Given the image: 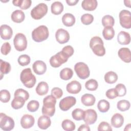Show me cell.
Instances as JSON below:
<instances>
[{"label": "cell", "instance_id": "cell-15", "mask_svg": "<svg viewBox=\"0 0 131 131\" xmlns=\"http://www.w3.org/2000/svg\"><path fill=\"white\" fill-rule=\"evenodd\" d=\"M66 90L70 94H78L81 90V85L78 81L73 80L67 84Z\"/></svg>", "mask_w": 131, "mask_h": 131}, {"label": "cell", "instance_id": "cell-25", "mask_svg": "<svg viewBox=\"0 0 131 131\" xmlns=\"http://www.w3.org/2000/svg\"><path fill=\"white\" fill-rule=\"evenodd\" d=\"M62 22L66 26L71 27L73 26L75 23V18L72 14L67 13L62 16Z\"/></svg>", "mask_w": 131, "mask_h": 131}, {"label": "cell", "instance_id": "cell-13", "mask_svg": "<svg viewBox=\"0 0 131 131\" xmlns=\"http://www.w3.org/2000/svg\"><path fill=\"white\" fill-rule=\"evenodd\" d=\"M56 39L60 44H63L67 42L70 39V35L69 32L63 29H59L55 33Z\"/></svg>", "mask_w": 131, "mask_h": 131}, {"label": "cell", "instance_id": "cell-26", "mask_svg": "<svg viewBox=\"0 0 131 131\" xmlns=\"http://www.w3.org/2000/svg\"><path fill=\"white\" fill-rule=\"evenodd\" d=\"M49 90V85L45 81L40 82L36 88V93L40 96H43L47 94Z\"/></svg>", "mask_w": 131, "mask_h": 131}, {"label": "cell", "instance_id": "cell-36", "mask_svg": "<svg viewBox=\"0 0 131 131\" xmlns=\"http://www.w3.org/2000/svg\"><path fill=\"white\" fill-rule=\"evenodd\" d=\"M62 128L66 131H72L75 129V124L70 120L65 119L61 124Z\"/></svg>", "mask_w": 131, "mask_h": 131}, {"label": "cell", "instance_id": "cell-17", "mask_svg": "<svg viewBox=\"0 0 131 131\" xmlns=\"http://www.w3.org/2000/svg\"><path fill=\"white\" fill-rule=\"evenodd\" d=\"M1 37L4 40L10 39L13 35L12 28L7 25H2L0 27Z\"/></svg>", "mask_w": 131, "mask_h": 131}, {"label": "cell", "instance_id": "cell-45", "mask_svg": "<svg viewBox=\"0 0 131 131\" xmlns=\"http://www.w3.org/2000/svg\"><path fill=\"white\" fill-rule=\"evenodd\" d=\"M14 95V97H16V96L21 97L24 98L26 101L29 98V93L27 91H26L23 89H17L15 91Z\"/></svg>", "mask_w": 131, "mask_h": 131}, {"label": "cell", "instance_id": "cell-30", "mask_svg": "<svg viewBox=\"0 0 131 131\" xmlns=\"http://www.w3.org/2000/svg\"><path fill=\"white\" fill-rule=\"evenodd\" d=\"M118 80L117 74L113 71H109L104 75V80L106 82L109 84L115 83Z\"/></svg>", "mask_w": 131, "mask_h": 131}, {"label": "cell", "instance_id": "cell-16", "mask_svg": "<svg viewBox=\"0 0 131 131\" xmlns=\"http://www.w3.org/2000/svg\"><path fill=\"white\" fill-rule=\"evenodd\" d=\"M32 68L33 71L36 74L42 75L47 70V66L43 61L37 60L33 63Z\"/></svg>", "mask_w": 131, "mask_h": 131}, {"label": "cell", "instance_id": "cell-50", "mask_svg": "<svg viewBox=\"0 0 131 131\" xmlns=\"http://www.w3.org/2000/svg\"><path fill=\"white\" fill-rule=\"evenodd\" d=\"M106 96L110 99H113L118 97L117 92L115 88H112L108 90L105 93Z\"/></svg>", "mask_w": 131, "mask_h": 131}, {"label": "cell", "instance_id": "cell-20", "mask_svg": "<svg viewBox=\"0 0 131 131\" xmlns=\"http://www.w3.org/2000/svg\"><path fill=\"white\" fill-rule=\"evenodd\" d=\"M117 40L119 43L122 45H128L130 42V34L125 31H120L117 36Z\"/></svg>", "mask_w": 131, "mask_h": 131}, {"label": "cell", "instance_id": "cell-35", "mask_svg": "<svg viewBox=\"0 0 131 131\" xmlns=\"http://www.w3.org/2000/svg\"><path fill=\"white\" fill-rule=\"evenodd\" d=\"M101 22L103 26H104V27H113L115 24V20L114 17L110 15H104L102 18Z\"/></svg>", "mask_w": 131, "mask_h": 131}, {"label": "cell", "instance_id": "cell-47", "mask_svg": "<svg viewBox=\"0 0 131 131\" xmlns=\"http://www.w3.org/2000/svg\"><path fill=\"white\" fill-rule=\"evenodd\" d=\"M11 47L10 44L8 42H6L3 44L1 47V51L3 55H7L11 51Z\"/></svg>", "mask_w": 131, "mask_h": 131}, {"label": "cell", "instance_id": "cell-10", "mask_svg": "<svg viewBox=\"0 0 131 131\" xmlns=\"http://www.w3.org/2000/svg\"><path fill=\"white\" fill-rule=\"evenodd\" d=\"M119 17L120 24L123 28L125 29L131 28V15L128 10H121L119 13Z\"/></svg>", "mask_w": 131, "mask_h": 131}, {"label": "cell", "instance_id": "cell-39", "mask_svg": "<svg viewBox=\"0 0 131 131\" xmlns=\"http://www.w3.org/2000/svg\"><path fill=\"white\" fill-rule=\"evenodd\" d=\"M84 115V111L80 108H76L73 111L72 113V116L73 118L77 121H80L83 120Z\"/></svg>", "mask_w": 131, "mask_h": 131}, {"label": "cell", "instance_id": "cell-48", "mask_svg": "<svg viewBox=\"0 0 131 131\" xmlns=\"http://www.w3.org/2000/svg\"><path fill=\"white\" fill-rule=\"evenodd\" d=\"M98 130L101 131V130H112V128L107 122L102 121L98 125L97 128Z\"/></svg>", "mask_w": 131, "mask_h": 131}, {"label": "cell", "instance_id": "cell-51", "mask_svg": "<svg viewBox=\"0 0 131 131\" xmlns=\"http://www.w3.org/2000/svg\"><path fill=\"white\" fill-rule=\"evenodd\" d=\"M78 131H82V130L90 131V128L89 126V125L85 123V124L81 125L79 126V127L78 128Z\"/></svg>", "mask_w": 131, "mask_h": 131}, {"label": "cell", "instance_id": "cell-44", "mask_svg": "<svg viewBox=\"0 0 131 131\" xmlns=\"http://www.w3.org/2000/svg\"><path fill=\"white\" fill-rule=\"evenodd\" d=\"M115 89L117 92L118 96L122 97L125 95L126 93V89L123 84L119 83L117 84Z\"/></svg>", "mask_w": 131, "mask_h": 131}, {"label": "cell", "instance_id": "cell-54", "mask_svg": "<svg viewBox=\"0 0 131 131\" xmlns=\"http://www.w3.org/2000/svg\"><path fill=\"white\" fill-rule=\"evenodd\" d=\"M124 130H130V124H128L126 125L125 128L124 129Z\"/></svg>", "mask_w": 131, "mask_h": 131}, {"label": "cell", "instance_id": "cell-40", "mask_svg": "<svg viewBox=\"0 0 131 131\" xmlns=\"http://www.w3.org/2000/svg\"><path fill=\"white\" fill-rule=\"evenodd\" d=\"M30 57L29 55L27 54H23L19 56L17 59V61L19 65L21 66H26L29 64L30 62Z\"/></svg>", "mask_w": 131, "mask_h": 131}, {"label": "cell", "instance_id": "cell-24", "mask_svg": "<svg viewBox=\"0 0 131 131\" xmlns=\"http://www.w3.org/2000/svg\"><path fill=\"white\" fill-rule=\"evenodd\" d=\"M25 18L24 12L20 10H16L11 14V19L13 21L16 23L23 22Z\"/></svg>", "mask_w": 131, "mask_h": 131}, {"label": "cell", "instance_id": "cell-14", "mask_svg": "<svg viewBox=\"0 0 131 131\" xmlns=\"http://www.w3.org/2000/svg\"><path fill=\"white\" fill-rule=\"evenodd\" d=\"M35 123V119L33 116L25 114L20 119V124L24 128H29L33 126Z\"/></svg>", "mask_w": 131, "mask_h": 131}, {"label": "cell", "instance_id": "cell-19", "mask_svg": "<svg viewBox=\"0 0 131 131\" xmlns=\"http://www.w3.org/2000/svg\"><path fill=\"white\" fill-rule=\"evenodd\" d=\"M51 124V121L49 116L43 115L39 117L37 121V125L41 129H47Z\"/></svg>", "mask_w": 131, "mask_h": 131}, {"label": "cell", "instance_id": "cell-29", "mask_svg": "<svg viewBox=\"0 0 131 131\" xmlns=\"http://www.w3.org/2000/svg\"><path fill=\"white\" fill-rule=\"evenodd\" d=\"M13 4L15 6L19 7L23 10L28 9L31 5V0H15L12 1Z\"/></svg>", "mask_w": 131, "mask_h": 131}, {"label": "cell", "instance_id": "cell-1", "mask_svg": "<svg viewBox=\"0 0 131 131\" xmlns=\"http://www.w3.org/2000/svg\"><path fill=\"white\" fill-rule=\"evenodd\" d=\"M56 98L53 95H48L43 100L41 112L43 115L52 117L55 112Z\"/></svg>", "mask_w": 131, "mask_h": 131}, {"label": "cell", "instance_id": "cell-8", "mask_svg": "<svg viewBox=\"0 0 131 131\" xmlns=\"http://www.w3.org/2000/svg\"><path fill=\"white\" fill-rule=\"evenodd\" d=\"M0 127L1 129L5 131H10L13 129L15 124L13 119L11 117L3 113L0 114Z\"/></svg>", "mask_w": 131, "mask_h": 131}, {"label": "cell", "instance_id": "cell-41", "mask_svg": "<svg viewBox=\"0 0 131 131\" xmlns=\"http://www.w3.org/2000/svg\"><path fill=\"white\" fill-rule=\"evenodd\" d=\"M94 20L93 16L89 13H85L81 16V21L85 25H90Z\"/></svg>", "mask_w": 131, "mask_h": 131}, {"label": "cell", "instance_id": "cell-33", "mask_svg": "<svg viewBox=\"0 0 131 131\" xmlns=\"http://www.w3.org/2000/svg\"><path fill=\"white\" fill-rule=\"evenodd\" d=\"M0 70L1 74V79L3 78V74H7L9 73L11 71V66L10 64L5 61L3 60H0Z\"/></svg>", "mask_w": 131, "mask_h": 131}, {"label": "cell", "instance_id": "cell-6", "mask_svg": "<svg viewBox=\"0 0 131 131\" xmlns=\"http://www.w3.org/2000/svg\"><path fill=\"white\" fill-rule=\"evenodd\" d=\"M74 70L78 77L81 79H85L90 76L89 68L88 65L83 62L76 63L74 66Z\"/></svg>", "mask_w": 131, "mask_h": 131}, {"label": "cell", "instance_id": "cell-23", "mask_svg": "<svg viewBox=\"0 0 131 131\" xmlns=\"http://www.w3.org/2000/svg\"><path fill=\"white\" fill-rule=\"evenodd\" d=\"M96 101L95 97L91 94H85L82 96L81 101L82 103L86 106H92L94 104Z\"/></svg>", "mask_w": 131, "mask_h": 131}, {"label": "cell", "instance_id": "cell-7", "mask_svg": "<svg viewBox=\"0 0 131 131\" xmlns=\"http://www.w3.org/2000/svg\"><path fill=\"white\" fill-rule=\"evenodd\" d=\"M13 43L17 51H24L27 47V40L26 36L20 33L16 34L13 39Z\"/></svg>", "mask_w": 131, "mask_h": 131}, {"label": "cell", "instance_id": "cell-32", "mask_svg": "<svg viewBox=\"0 0 131 131\" xmlns=\"http://www.w3.org/2000/svg\"><path fill=\"white\" fill-rule=\"evenodd\" d=\"M73 75V70L69 68H66L61 70L60 72V77L64 80L70 79Z\"/></svg>", "mask_w": 131, "mask_h": 131}, {"label": "cell", "instance_id": "cell-18", "mask_svg": "<svg viewBox=\"0 0 131 131\" xmlns=\"http://www.w3.org/2000/svg\"><path fill=\"white\" fill-rule=\"evenodd\" d=\"M118 55L120 59L126 63H129L131 61V53L128 48H121L118 52Z\"/></svg>", "mask_w": 131, "mask_h": 131}, {"label": "cell", "instance_id": "cell-11", "mask_svg": "<svg viewBox=\"0 0 131 131\" xmlns=\"http://www.w3.org/2000/svg\"><path fill=\"white\" fill-rule=\"evenodd\" d=\"M76 102V99L73 96H68L61 99L59 103L60 108L63 111H67L74 106Z\"/></svg>", "mask_w": 131, "mask_h": 131}, {"label": "cell", "instance_id": "cell-52", "mask_svg": "<svg viewBox=\"0 0 131 131\" xmlns=\"http://www.w3.org/2000/svg\"><path fill=\"white\" fill-rule=\"evenodd\" d=\"M79 2L78 0H67L66 3L69 6H74Z\"/></svg>", "mask_w": 131, "mask_h": 131}, {"label": "cell", "instance_id": "cell-21", "mask_svg": "<svg viewBox=\"0 0 131 131\" xmlns=\"http://www.w3.org/2000/svg\"><path fill=\"white\" fill-rule=\"evenodd\" d=\"M123 123L124 118L120 114L116 113L111 118V124L114 127L119 128L122 126Z\"/></svg>", "mask_w": 131, "mask_h": 131}, {"label": "cell", "instance_id": "cell-37", "mask_svg": "<svg viewBox=\"0 0 131 131\" xmlns=\"http://www.w3.org/2000/svg\"><path fill=\"white\" fill-rule=\"evenodd\" d=\"M130 106V102L126 100H121L118 102L117 104V108L121 111L124 112L129 109Z\"/></svg>", "mask_w": 131, "mask_h": 131}, {"label": "cell", "instance_id": "cell-4", "mask_svg": "<svg viewBox=\"0 0 131 131\" xmlns=\"http://www.w3.org/2000/svg\"><path fill=\"white\" fill-rule=\"evenodd\" d=\"M49 35L48 28L44 25H41L34 29L32 32V38L36 42H41L46 40Z\"/></svg>", "mask_w": 131, "mask_h": 131}, {"label": "cell", "instance_id": "cell-12", "mask_svg": "<svg viewBox=\"0 0 131 131\" xmlns=\"http://www.w3.org/2000/svg\"><path fill=\"white\" fill-rule=\"evenodd\" d=\"M97 114L93 109H88L84 111L83 120L87 124H93L97 120Z\"/></svg>", "mask_w": 131, "mask_h": 131}, {"label": "cell", "instance_id": "cell-22", "mask_svg": "<svg viewBox=\"0 0 131 131\" xmlns=\"http://www.w3.org/2000/svg\"><path fill=\"white\" fill-rule=\"evenodd\" d=\"M98 3L96 0H84L82 2V8L86 11H93L97 7Z\"/></svg>", "mask_w": 131, "mask_h": 131}, {"label": "cell", "instance_id": "cell-43", "mask_svg": "<svg viewBox=\"0 0 131 131\" xmlns=\"http://www.w3.org/2000/svg\"><path fill=\"white\" fill-rule=\"evenodd\" d=\"M27 109L31 112H36L39 108V103L36 100H31L27 104Z\"/></svg>", "mask_w": 131, "mask_h": 131}, {"label": "cell", "instance_id": "cell-49", "mask_svg": "<svg viewBox=\"0 0 131 131\" xmlns=\"http://www.w3.org/2000/svg\"><path fill=\"white\" fill-rule=\"evenodd\" d=\"M61 51L68 57H71L74 53V50L73 48L71 46H67L64 47Z\"/></svg>", "mask_w": 131, "mask_h": 131}, {"label": "cell", "instance_id": "cell-38", "mask_svg": "<svg viewBox=\"0 0 131 131\" xmlns=\"http://www.w3.org/2000/svg\"><path fill=\"white\" fill-rule=\"evenodd\" d=\"M98 82L94 79H91L88 80L85 83V87L89 91H95L98 88Z\"/></svg>", "mask_w": 131, "mask_h": 131}, {"label": "cell", "instance_id": "cell-34", "mask_svg": "<svg viewBox=\"0 0 131 131\" xmlns=\"http://www.w3.org/2000/svg\"><path fill=\"white\" fill-rule=\"evenodd\" d=\"M110 103L105 99L100 100L97 104V108L98 110L102 113H105L110 109Z\"/></svg>", "mask_w": 131, "mask_h": 131}, {"label": "cell", "instance_id": "cell-53", "mask_svg": "<svg viewBox=\"0 0 131 131\" xmlns=\"http://www.w3.org/2000/svg\"><path fill=\"white\" fill-rule=\"evenodd\" d=\"M124 5L128 7H130V1H124Z\"/></svg>", "mask_w": 131, "mask_h": 131}, {"label": "cell", "instance_id": "cell-3", "mask_svg": "<svg viewBox=\"0 0 131 131\" xmlns=\"http://www.w3.org/2000/svg\"><path fill=\"white\" fill-rule=\"evenodd\" d=\"M20 79L23 84L28 88H33L36 83V77L30 68H26L21 71Z\"/></svg>", "mask_w": 131, "mask_h": 131}, {"label": "cell", "instance_id": "cell-31", "mask_svg": "<svg viewBox=\"0 0 131 131\" xmlns=\"http://www.w3.org/2000/svg\"><path fill=\"white\" fill-rule=\"evenodd\" d=\"M102 35L104 38L106 40H111L115 36V30L113 27H104L102 31Z\"/></svg>", "mask_w": 131, "mask_h": 131}, {"label": "cell", "instance_id": "cell-42", "mask_svg": "<svg viewBox=\"0 0 131 131\" xmlns=\"http://www.w3.org/2000/svg\"><path fill=\"white\" fill-rule=\"evenodd\" d=\"M10 93L7 90H2L0 92V100L3 103H7L10 99Z\"/></svg>", "mask_w": 131, "mask_h": 131}, {"label": "cell", "instance_id": "cell-2", "mask_svg": "<svg viewBox=\"0 0 131 131\" xmlns=\"http://www.w3.org/2000/svg\"><path fill=\"white\" fill-rule=\"evenodd\" d=\"M90 47L93 53L98 56H102L105 54L103 40L99 36H94L91 39Z\"/></svg>", "mask_w": 131, "mask_h": 131}, {"label": "cell", "instance_id": "cell-28", "mask_svg": "<svg viewBox=\"0 0 131 131\" xmlns=\"http://www.w3.org/2000/svg\"><path fill=\"white\" fill-rule=\"evenodd\" d=\"M25 99L21 97H14L11 102V106L15 110H17L21 108L25 103Z\"/></svg>", "mask_w": 131, "mask_h": 131}, {"label": "cell", "instance_id": "cell-27", "mask_svg": "<svg viewBox=\"0 0 131 131\" xmlns=\"http://www.w3.org/2000/svg\"><path fill=\"white\" fill-rule=\"evenodd\" d=\"M51 10V12L54 15H59L63 11V6L61 2L56 1L52 4Z\"/></svg>", "mask_w": 131, "mask_h": 131}, {"label": "cell", "instance_id": "cell-5", "mask_svg": "<svg viewBox=\"0 0 131 131\" xmlns=\"http://www.w3.org/2000/svg\"><path fill=\"white\" fill-rule=\"evenodd\" d=\"M48 12V6L45 3H39L31 11V15L34 19H40L42 18Z\"/></svg>", "mask_w": 131, "mask_h": 131}, {"label": "cell", "instance_id": "cell-46", "mask_svg": "<svg viewBox=\"0 0 131 131\" xmlns=\"http://www.w3.org/2000/svg\"><path fill=\"white\" fill-rule=\"evenodd\" d=\"M51 95L55 97L56 99H59L63 95L62 90L58 87H55L51 90Z\"/></svg>", "mask_w": 131, "mask_h": 131}, {"label": "cell", "instance_id": "cell-9", "mask_svg": "<svg viewBox=\"0 0 131 131\" xmlns=\"http://www.w3.org/2000/svg\"><path fill=\"white\" fill-rule=\"evenodd\" d=\"M68 58L69 57L61 51L50 58V63L52 67L58 68L62 64L66 62Z\"/></svg>", "mask_w": 131, "mask_h": 131}]
</instances>
